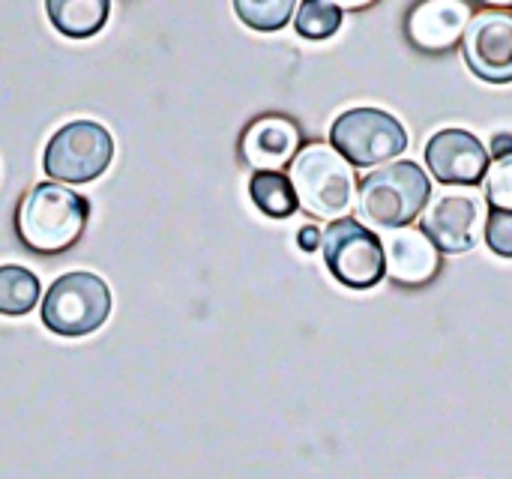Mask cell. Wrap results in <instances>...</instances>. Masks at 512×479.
I'll return each mask as SVG.
<instances>
[{
    "instance_id": "cell-15",
    "label": "cell",
    "mask_w": 512,
    "mask_h": 479,
    "mask_svg": "<svg viewBox=\"0 0 512 479\" xmlns=\"http://www.w3.org/2000/svg\"><path fill=\"white\" fill-rule=\"evenodd\" d=\"M249 195L255 207L270 219H288L297 213V195L282 171H255L249 180Z\"/></svg>"
},
{
    "instance_id": "cell-5",
    "label": "cell",
    "mask_w": 512,
    "mask_h": 479,
    "mask_svg": "<svg viewBox=\"0 0 512 479\" xmlns=\"http://www.w3.org/2000/svg\"><path fill=\"white\" fill-rule=\"evenodd\" d=\"M330 147L357 168H375L396 159L408 147L405 126L378 108H351L330 126Z\"/></svg>"
},
{
    "instance_id": "cell-2",
    "label": "cell",
    "mask_w": 512,
    "mask_h": 479,
    "mask_svg": "<svg viewBox=\"0 0 512 479\" xmlns=\"http://www.w3.org/2000/svg\"><path fill=\"white\" fill-rule=\"evenodd\" d=\"M429 198L432 183L420 165L390 162L387 168H375L360 180L357 213L375 231L390 234L399 228H411V222L426 213Z\"/></svg>"
},
{
    "instance_id": "cell-7",
    "label": "cell",
    "mask_w": 512,
    "mask_h": 479,
    "mask_svg": "<svg viewBox=\"0 0 512 479\" xmlns=\"http://www.w3.org/2000/svg\"><path fill=\"white\" fill-rule=\"evenodd\" d=\"M321 249L327 270L354 291H369L387 276L381 237L351 216L327 225L321 234Z\"/></svg>"
},
{
    "instance_id": "cell-8",
    "label": "cell",
    "mask_w": 512,
    "mask_h": 479,
    "mask_svg": "<svg viewBox=\"0 0 512 479\" xmlns=\"http://www.w3.org/2000/svg\"><path fill=\"white\" fill-rule=\"evenodd\" d=\"M486 201L477 192H441L423 213L420 231L438 252H471L486 231Z\"/></svg>"
},
{
    "instance_id": "cell-6",
    "label": "cell",
    "mask_w": 512,
    "mask_h": 479,
    "mask_svg": "<svg viewBox=\"0 0 512 479\" xmlns=\"http://www.w3.org/2000/svg\"><path fill=\"white\" fill-rule=\"evenodd\" d=\"M114 159V138L96 120H72L60 126L42 153V168L60 183H90L105 174Z\"/></svg>"
},
{
    "instance_id": "cell-10",
    "label": "cell",
    "mask_w": 512,
    "mask_h": 479,
    "mask_svg": "<svg viewBox=\"0 0 512 479\" xmlns=\"http://www.w3.org/2000/svg\"><path fill=\"white\" fill-rule=\"evenodd\" d=\"M426 165L447 186H474L489 171V150L465 129H441L426 144Z\"/></svg>"
},
{
    "instance_id": "cell-22",
    "label": "cell",
    "mask_w": 512,
    "mask_h": 479,
    "mask_svg": "<svg viewBox=\"0 0 512 479\" xmlns=\"http://www.w3.org/2000/svg\"><path fill=\"white\" fill-rule=\"evenodd\" d=\"M492 153L498 156V159H504V156H512V135H495V141H492Z\"/></svg>"
},
{
    "instance_id": "cell-19",
    "label": "cell",
    "mask_w": 512,
    "mask_h": 479,
    "mask_svg": "<svg viewBox=\"0 0 512 479\" xmlns=\"http://www.w3.org/2000/svg\"><path fill=\"white\" fill-rule=\"evenodd\" d=\"M483 201L492 204V210L512 213V156L498 159L486 177H483Z\"/></svg>"
},
{
    "instance_id": "cell-4",
    "label": "cell",
    "mask_w": 512,
    "mask_h": 479,
    "mask_svg": "<svg viewBox=\"0 0 512 479\" xmlns=\"http://www.w3.org/2000/svg\"><path fill=\"white\" fill-rule=\"evenodd\" d=\"M111 315V291L96 273L60 276L42 300V324L63 339L96 333Z\"/></svg>"
},
{
    "instance_id": "cell-11",
    "label": "cell",
    "mask_w": 512,
    "mask_h": 479,
    "mask_svg": "<svg viewBox=\"0 0 512 479\" xmlns=\"http://www.w3.org/2000/svg\"><path fill=\"white\" fill-rule=\"evenodd\" d=\"M384 267L396 285H426L438 276L441 252L420 228H399L381 237Z\"/></svg>"
},
{
    "instance_id": "cell-14",
    "label": "cell",
    "mask_w": 512,
    "mask_h": 479,
    "mask_svg": "<svg viewBox=\"0 0 512 479\" xmlns=\"http://www.w3.org/2000/svg\"><path fill=\"white\" fill-rule=\"evenodd\" d=\"M45 12L63 36L87 39L105 27L111 3L108 0H48Z\"/></svg>"
},
{
    "instance_id": "cell-3",
    "label": "cell",
    "mask_w": 512,
    "mask_h": 479,
    "mask_svg": "<svg viewBox=\"0 0 512 479\" xmlns=\"http://www.w3.org/2000/svg\"><path fill=\"white\" fill-rule=\"evenodd\" d=\"M291 186L297 204L318 219H345L357 198L351 165L330 144H306L291 162Z\"/></svg>"
},
{
    "instance_id": "cell-20",
    "label": "cell",
    "mask_w": 512,
    "mask_h": 479,
    "mask_svg": "<svg viewBox=\"0 0 512 479\" xmlns=\"http://www.w3.org/2000/svg\"><path fill=\"white\" fill-rule=\"evenodd\" d=\"M486 246L501 255V258H512V213L504 210H492L486 216V231H483Z\"/></svg>"
},
{
    "instance_id": "cell-9",
    "label": "cell",
    "mask_w": 512,
    "mask_h": 479,
    "mask_svg": "<svg viewBox=\"0 0 512 479\" xmlns=\"http://www.w3.org/2000/svg\"><path fill=\"white\" fill-rule=\"evenodd\" d=\"M462 54L468 69L492 84L512 81V15L504 9H486L480 15H471L465 36H462Z\"/></svg>"
},
{
    "instance_id": "cell-18",
    "label": "cell",
    "mask_w": 512,
    "mask_h": 479,
    "mask_svg": "<svg viewBox=\"0 0 512 479\" xmlns=\"http://www.w3.org/2000/svg\"><path fill=\"white\" fill-rule=\"evenodd\" d=\"M234 12L252 30H279L294 15V0H234Z\"/></svg>"
},
{
    "instance_id": "cell-13",
    "label": "cell",
    "mask_w": 512,
    "mask_h": 479,
    "mask_svg": "<svg viewBox=\"0 0 512 479\" xmlns=\"http://www.w3.org/2000/svg\"><path fill=\"white\" fill-rule=\"evenodd\" d=\"M471 21V9L462 0H429L420 3L408 18V36L426 51L453 48Z\"/></svg>"
},
{
    "instance_id": "cell-17",
    "label": "cell",
    "mask_w": 512,
    "mask_h": 479,
    "mask_svg": "<svg viewBox=\"0 0 512 479\" xmlns=\"http://www.w3.org/2000/svg\"><path fill=\"white\" fill-rule=\"evenodd\" d=\"M294 27L306 39H330L342 27V6L330 0H303L294 15Z\"/></svg>"
},
{
    "instance_id": "cell-12",
    "label": "cell",
    "mask_w": 512,
    "mask_h": 479,
    "mask_svg": "<svg viewBox=\"0 0 512 479\" xmlns=\"http://www.w3.org/2000/svg\"><path fill=\"white\" fill-rule=\"evenodd\" d=\"M240 153L255 171H279L300 153V129L282 114H264L243 132Z\"/></svg>"
},
{
    "instance_id": "cell-16",
    "label": "cell",
    "mask_w": 512,
    "mask_h": 479,
    "mask_svg": "<svg viewBox=\"0 0 512 479\" xmlns=\"http://www.w3.org/2000/svg\"><path fill=\"white\" fill-rule=\"evenodd\" d=\"M39 300V279L18 264L0 267V315L21 318L27 315Z\"/></svg>"
},
{
    "instance_id": "cell-1",
    "label": "cell",
    "mask_w": 512,
    "mask_h": 479,
    "mask_svg": "<svg viewBox=\"0 0 512 479\" xmlns=\"http://www.w3.org/2000/svg\"><path fill=\"white\" fill-rule=\"evenodd\" d=\"M87 219L90 204L84 195L60 183H39L15 207V234L27 249L57 255L81 240Z\"/></svg>"
},
{
    "instance_id": "cell-21",
    "label": "cell",
    "mask_w": 512,
    "mask_h": 479,
    "mask_svg": "<svg viewBox=\"0 0 512 479\" xmlns=\"http://www.w3.org/2000/svg\"><path fill=\"white\" fill-rule=\"evenodd\" d=\"M297 246H300L303 252H315V249H321V231H318L315 225L300 228V231H297Z\"/></svg>"
}]
</instances>
